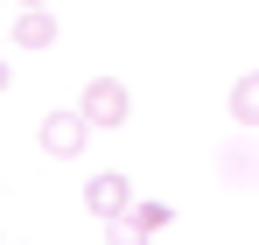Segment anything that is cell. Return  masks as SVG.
<instances>
[{
	"instance_id": "obj_1",
	"label": "cell",
	"mask_w": 259,
	"mask_h": 245,
	"mask_svg": "<svg viewBox=\"0 0 259 245\" xmlns=\"http://www.w3.org/2000/svg\"><path fill=\"white\" fill-rule=\"evenodd\" d=\"M77 112H84V126H91V133H105V126H126L133 91H126L119 77H91V84H84V98H77Z\"/></svg>"
},
{
	"instance_id": "obj_2",
	"label": "cell",
	"mask_w": 259,
	"mask_h": 245,
	"mask_svg": "<svg viewBox=\"0 0 259 245\" xmlns=\"http://www.w3.org/2000/svg\"><path fill=\"white\" fill-rule=\"evenodd\" d=\"M35 147H42L49 161H77L91 147V126H84V112H49L42 126H35Z\"/></svg>"
},
{
	"instance_id": "obj_3",
	"label": "cell",
	"mask_w": 259,
	"mask_h": 245,
	"mask_svg": "<svg viewBox=\"0 0 259 245\" xmlns=\"http://www.w3.org/2000/svg\"><path fill=\"white\" fill-rule=\"evenodd\" d=\"M84 210H91V217H119V210H133V182L119 175V168L91 175V182H84Z\"/></svg>"
},
{
	"instance_id": "obj_4",
	"label": "cell",
	"mask_w": 259,
	"mask_h": 245,
	"mask_svg": "<svg viewBox=\"0 0 259 245\" xmlns=\"http://www.w3.org/2000/svg\"><path fill=\"white\" fill-rule=\"evenodd\" d=\"M7 35L21 42V49H49V42H56V14H49V7H21Z\"/></svg>"
},
{
	"instance_id": "obj_5",
	"label": "cell",
	"mask_w": 259,
	"mask_h": 245,
	"mask_svg": "<svg viewBox=\"0 0 259 245\" xmlns=\"http://www.w3.org/2000/svg\"><path fill=\"white\" fill-rule=\"evenodd\" d=\"M217 175H224V182H252L259 175V147L252 140H224V147H217Z\"/></svg>"
},
{
	"instance_id": "obj_6",
	"label": "cell",
	"mask_w": 259,
	"mask_h": 245,
	"mask_svg": "<svg viewBox=\"0 0 259 245\" xmlns=\"http://www.w3.org/2000/svg\"><path fill=\"white\" fill-rule=\"evenodd\" d=\"M224 112L245 126V133H259V70H245V77L231 84V98H224Z\"/></svg>"
},
{
	"instance_id": "obj_7",
	"label": "cell",
	"mask_w": 259,
	"mask_h": 245,
	"mask_svg": "<svg viewBox=\"0 0 259 245\" xmlns=\"http://www.w3.org/2000/svg\"><path fill=\"white\" fill-rule=\"evenodd\" d=\"M105 245H147V231L133 224V210H119V217H105Z\"/></svg>"
},
{
	"instance_id": "obj_8",
	"label": "cell",
	"mask_w": 259,
	"mask_h": 245,
	"mask_svg": "<svg viewBox=\"0 0 259 245\" xmlns=\"http://www.w3.org/2000/svg\"><path fill=\"white\" fill-rule=\"evenodd\" d=\"M133 224L154 238V231H168V224H175V210H168V203H133Z\"/></svg>"
},
{
	"instance_id": "obj_9",
	"label": "cell",
	"mask_w": 259,
	"mask_h": 245,
	"mask_svg": "<svg viewBox=\"0 0 259 245\" xmlns=\"http://www.w3.org/2000/svg\"><path fill=\"white\" fill-rule=\"evenodd\" d=\"M7 84H14V77H7V63H0V91H7Z\"/></svg>"
},
{
	"instance_id": "obj_10",
	"label": "cell",
	"mask_w": 259,
	"mask_h": 245,
	"mask_svg": "<svg viewBox=\"0 0 259 245\" xmlns=\"http://www.w3.org/2000/svg\"><path fill=\"white\" fill-rule=\"evenodd\" d=\"M21 7H49V0H21Z\"/></svg>"
}]
</instances>
